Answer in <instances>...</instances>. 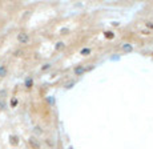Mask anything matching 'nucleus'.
Segmentation results:
<instances>
[{
  "mask_svg": "<svg viewBox=\"0 0 153 149\" xmlns=\"http://www.w3.org/2000/svg\"><path fill=\"white\" fill-rule=\"evenodd\" d=\"M25 87H27V88H31L32 87V79L31 77H28L27 80H25Z\"/></svg>",
  "mask_w": 153,
  "mask_h": 149,
  "instance_id": "0eeeda50",
  "label": "nucleus"
},
{
  "mask_svg": "<svg viewBox=\"0 0 153 149\" xmlns=\"http://www.w3.org/2000/svg\"><path fill=\"white\" fill-rule=\"evenodd\" d=\"M5 107H7V103H5V100L3 97H0V109H4Z\"/></svg>",
  "mask_w": 153,
  "mask_h": 149,
  "instance_id": "423d86ee",
  "label": "nucleus"
},
{
  "mask_svg": "<svg viewBox=\"0 0 153 149\" xmlns=\"http://www.w3.org/2000/svg\"><path fill=\"white\" fill-rule=\"evenodd\" d=\"M8 73V68L4 64H0V77H5Z\"/></svg>",
  "mask_w": 153,
  "mask_h": 149,
  "instance_id": "20e7f679",
  "label": "nucleus"
},
{
  "mask_svg": "<svg viewBox=\"0 0 153 149\" xmlns=\"http://www.w3.org/2000/svg\"><path fill=\"white\" fill-rule=\"evenodd\" d=\"M63 43H57V45H56V49H61V48H63Z\"/></svg>",
  "mask_w": 153,
  "mask_h": 149,
  "instance_id": "9d476101",
  "label": "nucleus"
},
{
  "mask_svg": "<svg viewBox=\"0 0 153 149\" xmlns=\"http://www.w3.org/2000/svg\"><path fill=\"white\" fill-rule=\"evenodd\" d=\"M16 105H17V99H16V97H13L12 100H11V107L15 108V107H16Z\"/></svg>",
  "mask_w": 153,
  "mask_h": 149,
  "instance_id": "6e6552de",
  "label": "nucleus"
},
{
  "mask_svg": "<svg viewBox=\"0 0 153 149\" xmlns=\"http://www.w3.org/2000/svg\"><path fill=\"white\" fill-rule=\"evenodd\" d=\"M49 68V64H45V65L43 67V69H48Z\"/></svg>",
  "mask_w": 153,
  "mask_h": 149,
  "instance_id": "ddd939ff",
  "label": "nucleus"
},
{
  "mask_svg": "<svg viewBox=\"0 0 153 149\" xmlns=\"http://www.w3.org/2000/svg\"><path fill=\"white\" fill-rule=\"evenodd\" d=\"M89 49H83V51H81V53H83V55H85V53H89Z\"/></svg>",
  "mask_w": 153,
  "mask_h": 149,
  "instance_id": "f8f14e48",
  "label": "nucleus"
},
{
  "mask_svg": "<svg viewBox=\"0 0 153 149\" xmlns=\"http://www.w3.org/2000/svg\"><path fill=\"white\" fill-rule=\"evenodd\" d=\"M17 42H19L20 44H27V43L29 42L28 33H25V32H20V33H17Z\"/></svg>",
  "mask_w": 153,
  "mask_h": 149,
  "instance_id": "f257e3e1",
  "label": "nucleus"
},
{
  "mask_svg": "<svg viewBox=\"0 0 153 149\" xmlns=\"http://www.w3.org/2000/svg\"><path fill=\"white\" fill-rule=\"evenodd\" d=\"M123 48H124L125 51H131V49H132V47H131V45H124V47H123Z\"/></svg>",
  "mask_w": 153,
  "mask_h": 149,
  "instance_id": "9b49d317",
  "label": "nucleus"
},
{
  "mask_svg": "<svg viewBox=\"0 0 153 149\" xmlns=\"http://www.w3.org/2000/svg\"><path fill=\"white\" fill-rule=\"evenodd\" d=\"M28 141H29V145H31L33 149H40V142H39V140H37L36 137H33V136L29 137Z\"/></svg>",
  "mask_w": 153,
  "mask_h": 149,
  "instance_id": "f03ea898",
  "label": "nucleus"
},
{
  "mask_svg": "<svg viewBox=\"0 0 153 149\" xmlns=\"http://www.w3.org/2000/svg\"><path fill=\"white\" fill-rule=\"evenodd\" d=\"M84 72H85V68H84V67H77V68H76V69H75V73H76V75H77V76L83 75V73H84Z\"/></svg>",
  "mask_w": 153,
  "mask_h": 149,
  "instance_id": "39448f33",
  "label": "nucleus"
},
{
  "mask_svg": "<svg viewBox=\"0 0 153 149\" xmlns=\"http://www.w3.org/2000/svg\"><path fill=\"white\" fill-rule=\"evenodd\" d=\"M19 136H16V134H11L10 136V144L12 145V147H16V145H19Z\"/></svg>",
  "mask_w": 153,
  "mask_h": 149,
  "instance_id": "7ed1b4c3",
  "label": "nucleus"
},
{
  "mask_svg": "<svg viewBox=\"0 0 153 149\" xmlns=\"http://www.w3.org/2000/svg\"><path fill=\"white\" fill-rule=\"evenodd\" d=\"M35 132H36V133H39V134H42V133H43V130L40 129L39 127H36V128H35Z\"/></svg>",
  "mask_w": 153,
  "mask_h": 149,
  "instance_id": "1a4fd4ad",
  "label": "nucleus"
}]
</instances>
